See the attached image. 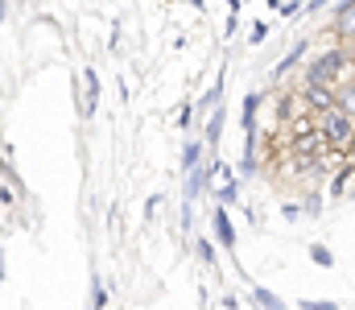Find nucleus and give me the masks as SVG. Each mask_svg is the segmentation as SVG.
Listing matches in <instances>:
<instances>
[{
  "instance_id": "obj_11",
  "label": "nucleus",
  "mask_w": 355,
  "mask_h": 310,
  "mask_svg": "<svg viewBox=\"0 0 355 310\" xmlns=\"http://www.w3.org/2000/svg\"><path fill=\"white\" fill-rule=\"evenodd\" d=\"M272 8H281V17H289V12H297V0H277Z\"/></svg>"
},
{
  "instance_id": "obj_5",
  "label": "nucleus",
  "mask_w": 355,
  "mask_h": 310,
  "mask_svg": "<svg viewBox=\"0 0 355 310\" xmlns=\"http://www.w3.org/2000/svg\"><path fill=\"white\" fill-rule=\"evenodd\" d=\"M219 128H223V116L215 112V116H211V124H207V145H219Z\"/></svg>"
},
{
  "instance_id": "obj_4",
  "label": "nucleus",
  "mask_w": 355,
  "mask_h": 310,
  "mask_svg": "<svg viewBox=\"0 0 355 310\" xmlns=\"http://www.w3.org/2000/svg\"><path fill=\"white\" fill-rule=\"evenodd\" d=\"M95 100H99V83H95V75L87 71V103H83V112H87V116L95 112Z\"/></svg>"
},
{
  "instance_id": "obj_8",
  "label": "nucleus",
  "mask_w": 355,
  "mask_h": 310,
  "mask_svg": "<svg viewBox=\"0 0 355 310\" xmlns=\"http://www.w3.org/2000/svg\"><path fill=\"white\" fill-rule=\"evenodd\" d=\"M310 257H314L318 265H331V248H322V244H314V248H310Z\"/></svg>"
},
{
  "instance_id": "obj_12",
  "label": "nucleus",
  "mask_w": 355,
  "mask_h": 310,
  "mask_svg": "<svg viewBox=\"0 0 355 310\" xmlns=\"http://www.w3.org/2000/svg\"><path fill=\"white\" fill-rule=\"evenodd\" d=\"M219 203H236V187H232V182H227V187L219 191Z\"/></svg>"
},
{
  "instance_id": "obj_9",
  "label": "nucleus",
  "mask_w": 355,
  "mask_h": 310,
  "mask_svg": "<svg viewBox=\"0 0 355 310\" xmlns=\"http://www.w3.org/2000/svg\"><path fill=\"white\" fill-rule=\"evenodd\" d=\"M257 107H261V96H248V100H244V120H252Z\"/></svg>"
},
{
  "instance_id": "obj_3",
  "label": "nucleus",
  "mask_w": 355,
  "mask_h": 310,
  "mask_svg": "<svg viewBox=\"0 0 355 310\" xmlns=\"http://www.w3.org/2000/svg\"><path fill=\"white\" fill-rule=\"evenodd\" d=\"M215 232H219V240H223L227 248L236 244V232H232V219H227V211H223V207L215 211Z\"/></svg>"
},
{
  "instance_id": "obj_7",
  "label": "nucleus",
  "mask_w": 355,
  "mask_h": 310,
  "mask_svg": "<svg viewBox=\"0 0 355 310\" xmlns=\"http://www.w3.org/2000/svg\"><path fill=\"white\" fill-rule=\"evenodd\" d=\"M302 211H306V215H318V211H322V199H318V191H314V195L306 191V207H302Z\"/></svg>"
},
{
  "instance_id": "obj_13",
  "label": "nucleus",
  "mask_w": 355,
  "mask_h": 310,
  "mask_svg": "<svg viewBox=\"0 0 355 310\" xmlns=\"http://www.w3.org/2000/svg\"><path fill=\"white\" fill-rule=\"evenodd\" d=\"M198 257H202V261H207V265H211V261H215V248H211V244H207V240H202V244H198Z\"/></svg>"
},
{
  "instance_id": "obj_14",
  "label": "nucleus",
  "mask_w": 355,
  "mask_h": 310,
  "mask_svg": "<svg viewBox=\"0 0 355 310\" xmlns=\"http://www.w3.org/2000/svg\"><path fill=\"white\" fill-rule=\"evenodd\" d=\"M352 50H355V37H352Z\"/></svg>"
},
{
  "instance_id": "obj_10",
  "label": "nucleus",
  "mask_w": 355,
  "mask_h": 310,
  "mask_svg": "<svg viewBox=\"0 0 355 310\" xmlns=\"http://www.w3.org/2000/svg\"><path fill=\"white\" fill-rule=\"evenodd\" d=\"M257 302H261V307H265V310H277V298H272L268 290H257Z\"/></svg>"
},
{
  "instance_id": "obj_6",
  "label": "nucleus",
  "mask_w": 355,
  "mask_h": 310,
  "mask_svg": "<svg viewBox=\"0 0 355 310\" xmlns=\"http://www.w3.org/2000/svg\"><path fill=\"white\" fill-rule=\"evenodd\" d=\"M194 162H198V145H186V153H182V170L194 174Z\"/></svg>"
},
{
  "instance_id": "obj_1",
  "label": "nucleus",
  "mask_w": 355,
  "mask_h": 310,
  "mask_svg": "<svg viewBox=\"0 0 355 310\" xmlns=\"http://www.w3.org/2000/svg\"><path fill=\"white\" fill-rule=\"evenodd\" d=\"M347 75H352L347 50H327V54H318V58L306 67V79H302V83H327V87H339Z\"/></svg>"
},
{
  "instance_id": "obj_2",
  "label": "nucleus",
  "mask_w": 355,
  "mask_h": 310,
  "mask_svg": "<svg viewBox=\"0 0 355 310\" xmlns=\"http://www.w3.org/2000/svg\"><path fill=\"white\" fill-rule=\"evenodd\" d=\"M302 58H306V42H297V46H293V50H289V54H285V58L277 62V79H281V75H289V71H293V67H297Z\"/></svg>"
}]
</instances>
